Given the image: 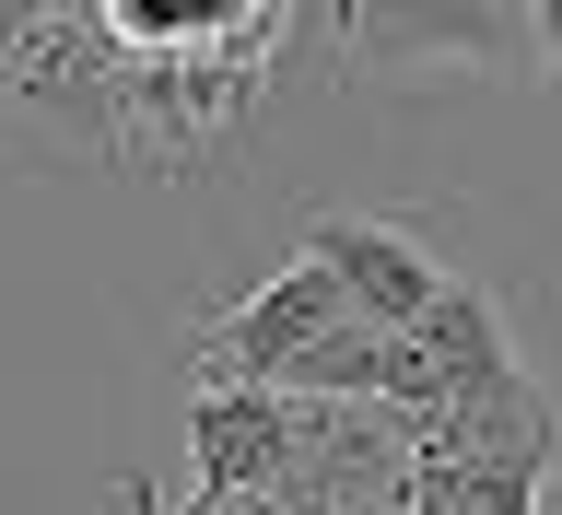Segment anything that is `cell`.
<instances>
[{"label": "cell", "instance_id": "277c9868", "mask_svg": "<svg viewBox=\"0 0 562 515\" xmlns=\"http://www.w3.org/2000/svg\"><path fill=\"white\" fill-rule=\"evenodd\" d=\"M411 457H446V469H504V481H539L551 469V399L516 376L469 387V399H446L434 422H411Z\"/></svg>", "mask_w": 562, "mask_h": 515}, {"label": "cell", "instance_id": "8992f818", "mask_svg": "<svg viewBox=\"0 0 562 515\" xmlns=\"http://www.w3.org/2000/svg\"><path fill=\"white\" fill-rule=\"evenodd\" d=\"M539 59L562 70V0H551V12H539Z\"/></svg>", "mask_w": 562, "mask_h": 515}, {"label": "cell", "instance_id": "3957f363", "mask_svg": "<svg viewBox=\"0 0 562 515\" xmlns=\"http://www.w3.org/2000/svg\"><path fill=\"white\" fill-rule=\"evenodd\" d=\"M293 422H305V399H281V387H200L188 399V492H270L293 469Z\"/></svg>", "mask_w": 562, "mask_h": 515}, {"label": "cell", "instance_id": "7a4b0ae2", "mask_svg": "<svg viewBox=\"0 0 562 515\" xmlns=\"http://www.w3.org/2000/svg\"><path fill=\"white\" fill-rule=\"evenodd\" d=\"M305 258L340 281V305L363 316L375 340L422 328V305L457 281V270H434V246H422L411 223H375V211H316V223H305Z\"/></svg>", "mask_w": 562, "mask_h": 515}, {"label": "cell", "instance_id": "6da1fadb", "mask_svg": "<svg viewBox=\"0 0 562 515\" xmlns=\"http://www.w3.org/2000/svg\"><path fill=\"white\" fill-rule=\"evenodd\" d=\"M328 328H363V316L340 305V281L316 270V258H281L235 316H211V328H200V376L211 387H281Z\"/></svg>", "mask_w": 562, "mask_h": 515}, {"label": "cell", "instance_id": "5b68a950", "mask_svg": "<svg viewBox=\"0 0 562 515\" xmlns=\"http://www.w3.org/2000/svg\"><path fill=\"white\" fill-rule=\"evenodd\" d=\"M176 515H270V504H258V492H188Z\"/></svg>", "mask_w": 562, "mask_h": 515}]
</instances>
